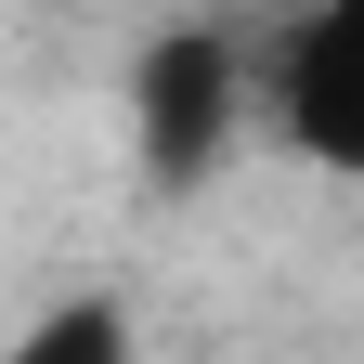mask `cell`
Wrapping results in <instances>:
<instances>
[{
	"label": "cell",
	"mask_w": 364,
	"mask_h": 364,
	"mask_svg": "<svg viewBox=\"0 0 364 364\" xmlns=\"http://www.w3.org/2000/svg\"><path fill=\"white\" fill-rule=\"evenodd\" d=\"M247 117H260V65H247L235 26H156L144 53H130V156H144L169 196L235 156Z\"/></svg>",
	"instance_id": "1"
},
{
	"label": "cell",
	"mask_w": 364,
	"mask_h": 364,
	"mask_svg": "<svg viewBox=\"0 0 364 364\" xmlns=\"http://www.w3.org/2000/svg\"><path fill=\"white\" fill-rule=\"evenodd\" d=\"M260 65V117L273 144L326 182H364V0H299L287 26H273Z\"/></svg>",
	"instance_id": "2"
},
{
	"label": "cell",
	"mask_w": 364,
	"mask_h": 364,
	"mask_svg": "<svg viewBox=\"0 0 364 364\" xmlns=\"http://www.w3.org/2000/svg\"><path fill=\"white\" fill-rule=\"evenodd\" d=\"M0 364H144V326H130L117 287H78V299H39L0 338Z\"/></svg>",
	"instance_id": "3"
}]
</instances>
